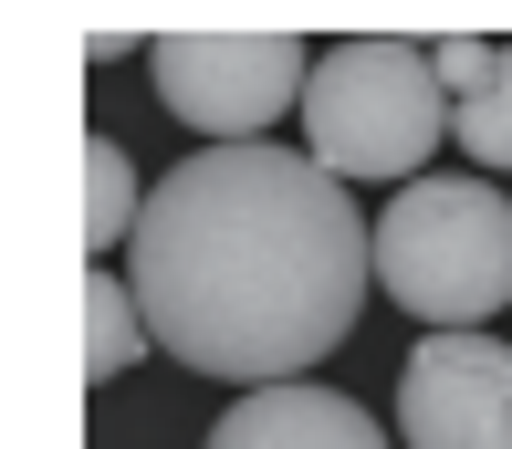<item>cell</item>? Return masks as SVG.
I'll list each match as a JSON object with an SVG mask.
<instances>
[{"instance_id":"cell-1","label":"cell","mask_w":512,"mask_h":449,"mask_svg":"<svg viewBox=\"0 0 512 449\" xmlns=\"http://www.w3.org/2000/svg\"><path fill=\"white\" fill-rule=\"evenodd\" d=\"M115 282L178 366L293 387L366 314V220L304 147H199L147 188Z\"/></svg>"},{"instance_id":"cell-2","label":"cell","mask_w":512,"mask_h":449,"mask_svg":"<svg viewBox=\"0 0 512 449\" xmlns=\"http://www.w3.org/2000/svg\"><path fill=\"white\" fill-rule=\"evenodd\" d=\"M366 282L439 335H481L512 303V188L492 178H408L366 220Z\"/></svg>"},{"instance_id":"cell-3","label":"cell","mask_w":512,"mask_h":449,"mask_svg":"<svg viewBox=\"0 0 512 449\" xmlns=\"http://www.w3.org/2000/svg\"><path fill=\"white\" fill-rule=\"evenodd\" d=\"M304 157L324 178H429V147L450 136V94H439L429 53L398 32H356V42H324L304 63Z\"/></svg>"},{"instance_id":"cell-4","label":"cell","mask_w":512,"mask_h":449,"mask_svg":"<svg viewBox=\"0 0 512 449\" xmlns=\"http://www.w3.org/2000/svg\"><path fill=\"white\" fill-rule=\"evenodd\" d=\"M304 63H314V42H293V32H168L147 53V74L178 126H199L209 147H251L272 115H293Z\"/></svg>"},{"instance_id":"cell-5","label":"cell","mask_w":512,"mask_h":449,"mask_svg":"<svg viewBox=\"0 0 512 449\" xmlns=\"http://www.w3.org/2000/svg\"><path fill=\"white\" fill-rule=\"evenodd\" d=\"M398 439L408 449H512V345L429 335L398 366Z\"/></svg>"},{"instance_id":"cell-6","label":"cell","mask_w":512,"mask_h":449,"mask_svg":"<svg viewBox=\"0 0 512 449\" xmlns=\"http://www.w3.org/2000/svg\"><path fill=\"white\" fill-rule=\"evenodd\" d=\"M209 449H398V439H387L356 397L293 376V387H241V408L209 429Z\"/></svg>"},{"instance_id":"cell-7","label":"cell","mask_w":512,"mask_h":449,"mask_svg":"<svg viewBox=\"0 0 512 449\" xmlns=\"http://www.w3.org/2000/svg\"><path fill=\"white\" fill-rule=\"evenodd\" d=\"M429 74L450 94V136L481 178H512V42H429Z\"/></svg>"},{"instance_id":"cell-8","label":"cell","mask_w":512,"mask_h":449,"mask_svg":"<svg viewBox=\"0 0 512 449\" xmlns=\"http://www.w3.org/2000/svg\"><path fill=\"white\" fill-rule=\"evenodd\" d=\"M74 178H84V251H126V230H136V209H147V188H136L126 168V147L115 136H84V157H74Z\"/></svg>"},{"instance_id":"cell-9","label":"cell","mask_w":512,"mask_h":449,"mask_svg":"<svg viewBox=\"0 0 512 449\" xmlns=\"http://www.w3.org/2000/svg\"><path fill=\"white\" fill-rule=\"evenodd\" d=\"M136 356H147V324H136L126 282H115V272H84V387L126 376Z\"/></svg>"}]
</instances>
